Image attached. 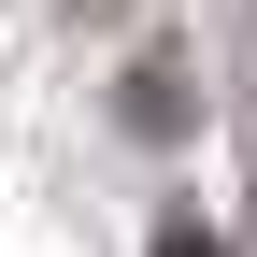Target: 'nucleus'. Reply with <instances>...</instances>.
<instances>
[{
    "instance_id": "nucleus-1",
    "label": "nucleus",
    "mask_w": 257,
    "mask_h": 257,
    "mask_svg": "<svg viewBox=\"0 0 257 257\" xmlns=\"http://www.w3.org/2000/svg\"><path fill=\"white\" fill-rule=\"evenodd\" d=\"M157 257H214V243H200V229H172V243H157Z\"/></svg>"
}]
</instances>
